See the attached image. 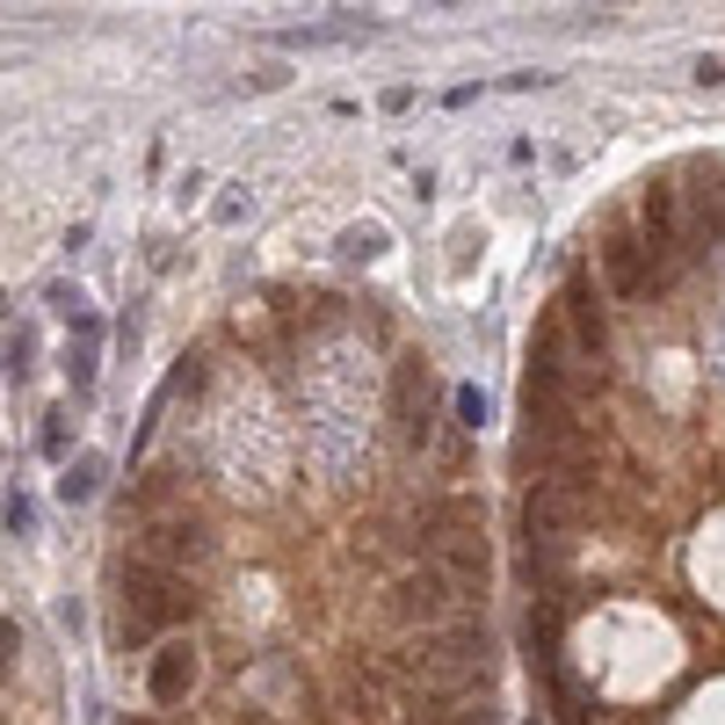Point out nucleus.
<instances>
[{
	"mask_svg": "<svg viewBox=\"0 0 725 725\" xmlns=\"http://www.w3.org/2000/svg\"><path fill=\"white\" fill-rule=\"evenodd\" d=\"M414 668H421V682H429L435 696L479 690V674H486V631H450V639H429Z\"/></svg>",
	"mask_w": 725,
	"mask_h": 725,
	"instance_id": "obj_1",
	"label": "nucleus"
},
{
	"mask_svg": "<svg viewBox=\"0 0 725 725\" xmlns=\"http://www.w3.org/2000/svg\"><path fill=\"white\" fill-rule=\"evenodd\" d=\"M145 566H160V573H182V566H204L210 559V530L196 516H174V522H160L153 537H145Z\"/></svg>",
	"mask_w": 725,
	"mask_h": 725,
	"instance_id": "obj_2",
	"label": "nucleus"
},
{
	"mask_svg": "<svg viewBox=\"0 0 725 725\" xmlns=\"http://www.w3.org/2000/svg\"><path fill=\"white\" fill-rule=\"evenodd\" d=\"M566 522H573V479H537L530 501H522V530H530V544H559Z\"/></svg>",
	"mask_w": 725,
	"mask_h": 725,
	"instance_id": "obj_3",
	"label": "nucleus"
},
{
	"mask_svg": "<svg viewBox=\"0 0 725 725\" xmlns=\"http://www.w3.org/2000/svg\"><path fill=\"white\" fill-rule=\"evenodd\" d=\"M450 609V573L443 566H429V573H407V581L392 587V617H407V624H435Z\"/></svg>",
	"mask_w": 725,
	"mask_h": 725,
	"instance_id": "obj_4",
	"label": "nucleus"
},
{
	"mask_svg": "<svg viewBox=\"0 0 725 725\" xmlns=\"http://www.w3.org/2000/svg\"><path fill=\"white\" fill-rule=\"evenodd\" d=\"M566 320H573V342L587 348V356H603V297H595V283H587V269H573L566 277Z\"/></svg>",
	"mask_w": 725,
	"mask_h": 725,
	"instance_id": "obj_5",
	"label": "nucleus"
},
{
	"mask_svg": "<svg viewBox=\"0 0 725 725\" xmlns=\"http://www.w3.org/2000/svg\"><path fill=\"white\" fill-rule=\"evenodd\" d=\"M603 261H609V283H617L624 297L653 283V261H646V240H631V232H609V240H603Z\"/></svg>",
	"mask_w": 725,
	"mask_h": 725,
	"instance_id": "obj_6",
	"label": "nucleus"
},
{
	"mask_svg": "<svg viewBox=\"0 0 725 725\" xmlns=\"http://www.w3.org/2000/svg\"><path fill=\"white\" fill-rule=\"evenodd\" d=\"M435 566H450L457 581H486V537L479 530H443L435 537Z\"/></svg>",
	"mask_w": 725,
	"mask_h": 725,
	"instance_id": "obj_7",
	"label": "nucleus"
},
{
	"mask_svg": "<svg viewBox=\"0 0 725 725\" xmlns=\"http://www.w3.org/2000/svg\"><path fill=\"white\" fill-rule=\"evenodd\" d=\"M196 682V653L182 639L160 646V668H153V704H182V690Z\"/></svg>",
	"mask_w": 725,
	"mask_h": 725,
	"instance_id": "obj_8",
	"label": "nucleus"
},
{
	"mask_svg": "<svg viewBox=\"0 0 725 725\" xmlns=\"http://www.w3.org/2000/svg\"><path fill=\"white\" fill-rule=\"evenodd\" d=\"M552 696H559V725H587V718H595V696H587L573 674H559V668H552Z\"/></svg>",
	"mask_w": 725,
	"mask_h": 725,
	"instance_id": "obj_9",
	"label": "nucleus"
},
{
	"mask_svg": "<svg viewBox=\"0 0 725 725\" xmlns=\"http://www.w3.org/2000/svg\"><path fill=\"white\" fill-rule=\"evenodd\" d=\"M95 486H102V457H73L58 494H66V501H95Z\"/></svg>",
	"mask_w": 725,
	"mask_h": 725,
	"instance_id": "obj_10",
	"label": "nucleus"
},
{
	"mask_svg": "<svg viewBox=\"0 0 725 725\" xmlns=\"http://www.w3.org/2000/svg\"><path fill=\"white\" fill-rule=\"evenodd\" d=\"M378 247H385L378 225H348V232H342V255H378Z\"/></svg>",
	"mask_w": 725,
	"mask_h": 725,
	"instance_id": "obj_11",
	"label": "nucleus"
},
{
	"mask_svg": "<svg viewBox=\"0 0 725 725\" xmlns=\"http://www.w3.org/2000/svg\"><path fill=\"white\" fill-rule=\"evenodd\" d=\"M30 327H22V334H8V370H15V378H22V370H30Z\"/></svg>",
	"mask_w": 725,
	"mask_h": 725,
	"instance_id": "obj_12",
	"label": "nucleus"
},
{
	"mask_svg": "<svg viewBox=\"0 0 725 725\" xmlns=\"http://www.w3.org/2000/svg\"><path fill=\"white\" fill-rule=\"evenodd\" d=\"M457 414H465V421H472V429H479V421H486V399H479V392H472V385H465V392H457Z\"/></svg>",
	"mask_w": 725,
	"mask_h": 725,
	"instance_id": "obj_13",
	"label": "nucleus"
},
{
	"mask_svg": "<svg viewBox=\"0 0 725 725\" xmlns=\"http://www.w3.org/2000/svg\"><path fill=\"white\" fill-rule=\"evenodd\" d=\"M44 457H66V414H52V429H44Z\"/></svg>",
	"mask_w": 725,
	"mask_h": 725,
	"instance_id": "obj_14",
	"label": "nucleus"
},
{
	"mask_svg": "<svg viewBox=\"0 0 725 725\" xmlns=\"http://www.w3.org/2000/svg\"><path fill=\"white\" fill-rule=\"evenodd\" d=\"M30 522H36V508L22 494H8V530H30Z\"/></svg>",
	"mask_w": 725,
	"mask_h": 725,
	"instance_id": "obj_15",
	"label": "nucleus"
},
{
	"mask_svg": "<svg viewBox=\"0 0 725 725\" xmlns=\"http://www.w3.org/2000/svg\"><path fill=\"white\" fill-rule=\"evenodd\" d=\"M435 725H494V711H486V704H479V711H443Z\"/></svg>",
	"mask_w": 725,
	"mask_h": 725,
	"instance_id": "obj_16",
	"label": "nucleus"
},
{
	"mask_svg": "<svg viewBox=\"0 0 725 725\" xmlns=\"http://www.w3.org/2000/svg\"><path fill=\"white\" fill-rule=\"evenodd\" d=\"M530 725H537V718H530Z\"/></svg>",
	"mask_w": 725,
	"mask_h": 725,
	"instance_id": "obj_17",
	"label": "nucleus"
}]
</instances>
